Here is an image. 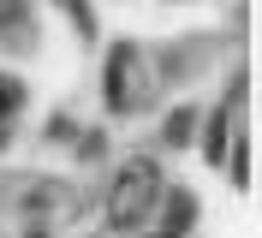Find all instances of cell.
Wrapping results in <instances>:
<instances>
[{"label":"cell","instance_id":"cell-1","mask_svg":"<svg viewBox=\"0 0 262 238\" xmlns=\"http://www.w3.org/2000/svg\"><path fill=\"white\" fill-rule=\"evenodd\" d=\"M155 190H161V167L149 155H131L125 173L114 179V190H107V221L125 232V226H137L149 214V203H155Z\"/></svg>","mask_w":262,"mask_h":238},{"label":"cell","instance_id":"cell-2","mask_svg":"<svg viewBox=\"0 0 262 238\" xmlns=\"http://www.w3.org/2000/svg\"><path fill=\"white\" fill-rule=\"evenodd\" d=\"M137 101H143V54L131 42H119L114 54H107V107L131 113Z\"/></svg>","mask_w":262,"mask_h":238},{"label":"cell","instance_id":"cell-3","mask_svg":"<svg viewBox=\"0 0 262 238\" xmlns=\"http://www.w3.org/2000/svg\"><path fill=\"white\" fill-rule=\"evenodd\" d=\"M24 30H30V0H0V36L24 42Z\"/></svg>","mask_w":262,"mask_h":238},{"label":"cell","instance_id":"cell-4","mask_svg":"<svg viewBox=\"0 0 262 238\" xmlns=\"http://www.w3.org/2000/svg\"><path fill=\"white\" fill-rule=\"evenodd\" d=\"M191 214H196V203H191V190H179V197L167 203V238H173V232H185V226H191Z\"/></svg>","mask_w":262,"mask_h":238},{"label":"cell","instance_id":"cell-5","mask_svg":"<svg viewBox=\"0 0 262 238\" xmlns=\"http://www.w3.org/2000/svg\"><path fill=\"white\" fill-rule=\"evenodd\" d=\"M18 101H24V90H18V83L6 78V72H0V125H6V119L18 113Z\"/></svg>","mask_w":262,"mask_h":238},{"label":"cell","instance_id":"cell-6","mask_svg":"<svg viewBox=\"0 0 262 238\" xmlns=\"http://www.w3.org/2000/svg\"><path fill=\"white\" fill-rule=\"evenodd\" d=\"M185 137H191V107H179L167 119V143H185Z\"/></svg>","mask_w":262,"mask_h":238},{"label":"cell","instance_id":"cell-7","mask_svg":"<svg viewBox=\"0 0 262 238\" xmlns=\"http://www.w3.org/2000/svg\"><path fill=\"white\" fill-rule=\"evenodd\" d=\"M60 6L78 18V30H96V18H90V6H83V0H60Z\"/></svg>","mask_w":262,"mask_h":238}]
</instances>
